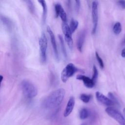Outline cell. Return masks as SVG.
<instances>
[{
  "label": "cell",
  "instance_id": "obj_24",
  "mask_svg": "<svg viewBox=\"0 0 125 125\" xmlns=\"http://www.w3.org/2000/svg\"><path fill=\"white\" fill-rule=\"evenodd\" d=\"M108 98L110 99H111L114 103V104H115V103L117 102V100L116 99L115 97H114V96L113 95V94L111 92H109L108 94Z\"/></svg>",
  "mask_w": 125,
  "mask_h": 125
},
{
  "label": "cell",
  "instance_id": "obj_1",
  "mask_svg": "<svg viewBox=\"0 0 125 125\" xmlns=\"http://www.w3.org/2000/svg\"><path fill=\"white\" fill-rule=\"evenodd\" d=\"M65 94V90L59 88L46 97L42 102V106L46 109H52L59 106L62 102Z\"/></svg>",
  "mask_w": 125,
  "mask_h": 125
},
{
  "label": "cell",
  "instance_id": "obj_15",
  "mask_svg": "<svg viewBox=\"0 0 125 125\" xmlns=\"http://www.w3.org/2000/svg\"><path fill=\"white\" fill-rule=\"evenodd\" d=\"M58 38H59V41H60V42L61 47L62 53L63 54V55L64 57L66 59L67 58V53H66V48H65V47L63 39L62 37V36L61 35H58Z\"/></svg>",
  "mask_w": 125,
  "mask_h": 125
},
{
  "label": "cell",
  "instance_id": "obj_9",
  "mask_svg": "<svg viewBox=\"0 0 125 125\" xmlns=\"http://www.w3.org/2000/svg\"><path fill=\"white\" fill-rule=\"evenodd\" d=\"M55 11L56 18L60 16L62 21L63 22H67L66 14L64 9L60 3H57L55 4Z\"/></svg>",
  "mask_w": 125,
  "mask_h": 125
},
{
  "label": "cell",
  "instance_id": "obj_30",
  "mask_svg": "<svg viewBox=\"0 0 125 125\" xmlns=\"http://www.w3.org/2000/svg\"><path fill=\"white\" fill-rule=\"evenodd\" d=\"M123 43L125 44V38H124V41H123Z\"/></svg>",
  "mask_w": 125,
  "mask_h": 125
},
{
  "label": "cell",
  "instance_id": "obj_29",
  "mask_svg": "<svg viewBox=\"0 0 125 125\" xmlns=\"http://www.w3.org/2000/svg\"><path fill=\"white\" fill-rule=\"evenodd\" d=\"M1 81H0V82H2V79H3V77H2V76H1Z\"/></svg>",
  "mask_w": 125,
  "mask_h": 125
},
{
  "label": "cell",
  "instance_id": "obj_14",
  "mask_svg": "<svg viewBox=\"0 0 125 125\" xmlns=\"http://www.w3.org/2000/svg\"><path fill=\"white\" fill-rule=\"evenodd\" d=\"M38 1L41 5L42 8V22L45 23L47 13V8L45 0H38Z\"/></svg>",
  "mask_w": 125,
  "mask_h": 125
},
{
  "label": "cell",
  "instance_id": "obj_20",
  "mask_svg": "<svg viewBox=\"0 0 125 125\" xmlns=\"http://www.w3.org/2000/svg\"><path fill=\"white\" fill-rule=\"evenodd\" d=\"M91 98V95L86 94H82L80 96V99L84 103H88Z\"/></svg>",
  "mask_w": 125,
  "mask_h": 125
},
{
  "label": "cell",
  "instance_id": "obj_27",
  "mask_svg": "<svg viewBox=\"0 0 125 125\" xmlns=\"http://www.w3.org/2000/svg\"><path fill=\"white\" fill-rule=\"evenodd\" d=\"M67 3L68 4V6L69 7L70 6V3H71L70 0H67Z\"/></svg>",
  "mask_w": 125,
  "mask_h": 125
},
{
  "label": "cell",
  "instance_id": "obj_16",
  "mask_svg": "<svg viewBox=\"0 0 125 125\" xmlns=\"http://www.w3.org/2000/svg\"><path fill=\"white\" fill-rule=\"evenodd\" d=\"M89 116V111L86 108H82L79 113L80 118L82 120H84L86 119Z\"/></svg>",
  "mask_w": 125,
  "mask_h": 125
},
{
  "label": "cell",
  "instance_id": "obj_25",
  "mask_svg": "<svg viewBox=\"0 0 125 125\" xmlns=\"http://www.w3.org/2000/svg\"><path fill=\"white\" fill-rule=\"evenodd\" d=\"M76 2V6L77 11H79L80 7V0H75Z\"/></svg>",
  "mask_w": 125,
  "mask_h": 125
},
{
  "label": "cell",
  "instance_id": "obj_17",
  "mask_svg": "<svg viewBox=\"0 0 125 125\" xmlns=\"http://www.w3.org/2000/svg\"><path fill=\"white\" fill-rule=\"evenodd\" d=\"M78 24H79V23L77 20H74L73 19H71L70 21V25H69V27L72 33H74L75 31V30L77 29Z\"/></svg>",
  "mask_w": 125,
  "mask_h": 125
},
{
  "label": "cell",
  "instance_id": "obj_2",
  "mask_svg": "<svg viewBox=\"0 0 125 125\" xmlns=\"http://www.w3.org/2000/svg\"><path fill=\"white\" fill-rule=\"evenodd\" d=\"M21 88L24 96L28 99L36 97L38 94V90L35 85L28 80H23L21 83Z\"/></svg>",
  "mask_w": 125,
  "mask_h": 125
},
{
  "label": "cell",
  "instance_id": "obj_12",
  "mask_svg": "<svg viewBox=\"0 0 125 125\" xmlns=\"http://www.w3.org/2000/svg\"><path fill=\"white\" fill-rule=\"evenodd\" d=\"M85 31H82L79 34L77 41V47L78 50L81 52L83 50V47L85 38Z\"/></svg>",
  "mask_w": 125,
  "mask_h": 125
},
{
  "label": "cell",
  "instance_id": "obj_21",
  "mask_svg": "<svg viewBox=\"0 0 125 125\" xmlns=\"http://www.w3.org/2000/svg\"><path fill=\"white\" fill-rule=\"evenodd\" d=\"M98 76V71L97 69V67H96L95 65H94L93 67V75H92V79L93 81L96 83L97 78Z\"/></svg>",
  "mask_w": 125,
  "mask_h": 125
},
{
  "label": "cell",
  "instance_id": "obj_8",
  "mask_svg": "<svg viewBox=\"0 0 125 125\" xmlns=\"http://www.w3.org/2000/svg\"><path fill=\"white\" fill-rule=\"evenodd\" d=\"M96 98L98 102L100 103L107 106H111L114 105V103L109 98L106 97L105 95L99 91L96 92Z\"/></svg>",
  "mask_w": 125,
  "mask_h": 125
},
{
  "label": "cell",
  "instance_id": "obj_7",
  "mask_svg": "<svg viewBox=\"0 0 125 125\" xmlns=\"http://www.w3.org/2000/svg\"><path fill=\"white\" fill-rule=\"evenodd\" d=\"M46 30H47V31L49 35V37H50V41H51V44L52 45V47H53V49L54 51V55H55L56 60L57 61H59V55L58 50V48H57V45L54 34L53 31H52V30L51 29L50 27L49 26H47Z\"/></svg>",
  "mask_w": 125,
  "mask_h": 125
},
{
  "label": "cell",
  "instance_id": "obj_4",
  "mask_svg": "<svg viewBox=\"0 0 125 125\" xmlns=\"http://www.w3.org/2000/svg\"><path fill=\"white\" fill-rule=\"evenodd\" d=\"M77 70V68L72 63L67 64L62 70L61 73V80L63 83L67 82L68 79L72 76Z\"/></svg>",
  "mask_w": 125,
  "mask_h": 125
},
{
  "label": "cell",
  "instance_id": "obj_10",
  "mask_svg": "<svg viewBox=\"0 0 125 125\" xmlns=\"http://www.w3.org/2000/svg\"><path fill=\"white\" fill-rule=\"evenodd\" d=\"M76 79L77 80L82 81L84 85L88 88H91L93 87L95 84V83L93 81L92 78L90 79V78L83 75H77Z\"/></svg>",
  "mask_w": 125,
  "mask_h": 125
},
{
  "label": "cell",
  "instance_id": "obj_31",
  "mask_svg": "<svg viewBox=\"0 0 125 125\" xmlns=\"http://www.w3.org/2000/svg\"><path fill=\"white\" fill-rule=\"evenodd\" d=\"M81 125H85V124H82Z\"/></svg>",
  "mask_w": 125,
  "mask_h": 125
},
{
  "label": "cell",
  "instance_id": "obj_19",
  "mask_svg": "<svg viewBox=\"0 0 125 125\" xmlns=\"http://www.w3.org/2000/svg\"><path fill=\"white\" fill-rule=\"evenodd\" d=\"M27 5L30 13H34L35 12V6L31 0H23Z\"/></svg>",
  "mask_w": 125,
  "mask_h": 125
},
{
  "label": "cell",
  "instance_id": "obj_13",
  "mask_svg": "<svg viewBox=\"0 0 125 125\" xmlns=\"http://www.w3.org/2000/svg\"><path fill=\"white\" fill-rule=\"evenodd\" d=\"M62 32L64 35V38L72 37V32H71L69 25L67 22H63L62 24Z\"/></svg>",
  "mask_w": 125,
  "mask_h": 125
},
{
  "label": "cell",
  "instance_id": "obj_23",
  "mask_svg": "<svg viewBox=\"0 0 125 125\" xmlns=\"http://www.w3.org/2000/svg\"><path fill=\"white\" fill-rule=\"evenodd\" d=\"M118 4L123 9H125V0H118Z\"/></svg>",
  "mask_w": 125,
  "mask_h": 125
},
{
  "label": "cell",
  "instance_id": "obj_26",
  "mask_svg": "<svg viewBox=\"0 0 125 125\" xmlns=\"http://www.w3.org/2000/svg\"><path fill=\"white\" fill-rule=\"evenodd\" d=\"M121 56L123 58H125V48H124L121 52Z\"/></svg>",
  "mask_w": 125,
  "mask_h": 125
},
{
  "label": "cell",
  "instance_id": "obj_22",
  "mask_svg": "<svg viewBox=\"0 0 125 125\" xmlns=\"http://www.w3.org/2000/svg\"><path fill=\"white\" fill-rule=\"evenodd\" d=\"M95 55H96V59L97 60V61L99 64L100 66L101 67V68H103L104 67V62L103 61V60L102 59V58L100 57V56L99 55V54L97 52H96L95 53Z\"/></svg>",
  "mask_w": 125,
  "mask_h": 125
},
{
  "label": "cell",
  "instance_id": "obj_3",
  "mask_svg": "<svg viewBox=\"0 0 125 125\" xmlns=\"http://www.w3.org/2000/svg\"><path fill=\"white\" fill-rule=\"evenodd\" d=\"M105 111L110 117L116 120L120 125H125V119L117 109L109 106L105 109Z\"/></svg>",
  "mask_w": 125,
  "mask_h": 125
},
{
  "label": "cell",
  "instance_id": "obj_28",
  "mask_svg": "<svg viewBox=\"0 0 125 125\" xmlns=\"http://www.w3.org/2000/svg\"><path fill=\"white\" fill-rule=\"evenodd\" d=\"M123 113H124V116H125V108H124V109H123Z\"/></svg>",
  "mask_w": 125,
  "mask_h": 125
},
{
  "label": "cell",
  "instance_id": "obj_6",
  "mask_svg": "<svg viewBox=\"0 0 125 125\" xmlns=\"http://www.w3.org/2000/svg\"><path fill=\"white\" fill-rule=\"evenodd\" d=\"M91 13L93 22V28L92 30V34L94 35L96 32L98 22V2L94 0L92 2Z\"/></svg>",
  "mask_w": 125,
  "mask_h": 125
},
{
  "label": "cell",
  "instance_id": "obj_11",
  "mask_svg": "<svg viewBox=\"0 0 125 125\" xmlns=\"http://www.w3.org/2000/svg\"><path fill=\"white\" fill-rule=\"evenodd\" d=\"M75 101L74 97L73 96L70 97L63 113L64 117H66L71 114L75 105Z\"/></svg>",
  "mask_w": 125,
  "mask_h": 125
},
{
  "label": "cell",
  "instance_id": "obj_18",
  "mask_svg": "<svg viewBox=\"0 0 125 125\" xmlns=\"http://www.w3.org/2000/svg\"><path fill=\"white\" fill-rule=\"evenodd\" d=\"M113 31L114 34L118 35L122 31V26L121 24L119 22H116L113 27Z\"/></svg>",
  "mask_w": 125,
  "mask_h": 125
},
{
  "label": "cell",
  "instance_id": "obj_5",
  "mask_svg": "<svg viewBox=\"0 0 125 125\" xmlns=\"http://www.w3.org/2000/svg\"><path fill=\"white\" fill-rule=\"evenodd\" d=\"M41 60L42 63H45L46 61V50L47 47V40L44 33H42L39 41Z\"/></svg>",
  "mask_w": 125,
  "mask_h": 125
}]
</instances>
